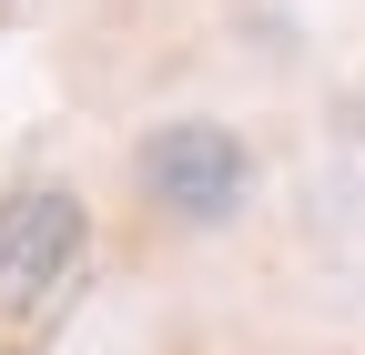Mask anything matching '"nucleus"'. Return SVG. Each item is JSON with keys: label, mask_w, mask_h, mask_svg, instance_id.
I'll return each instance as SVG.
<instances>
[{"label": "nucleus", "mask_w": 365, "mask_h": 355, "mask_svg": "<svg viewBox=\"0 0 365 355\" xmlns=\"http://www.w3.org/2000/svg\"><path fill=\"white\" fill-rule=\"evenodd\" d=\"M132 183H143V203L173 213V224H234L244 193H254V153L223 122H153L143 143H132Z\"/></svg>", "instance_id": "f03ea898"}, {"label": "nucleus", "mask_w": 365, "mask_h": 355, "mask_svg": "<svg viewBox=\"0 0 365 355\" xmlns=\"http://www.w3.org/2000/svg\"><path fill=\"white\" fill-rule=\"evenodd\" d=\"M81 264H91V213L71 183L0 193V335H11V355L61 325V304L81 294Z\"/></svg>", "instance_id": "f257e3e1"}]
</instances>
